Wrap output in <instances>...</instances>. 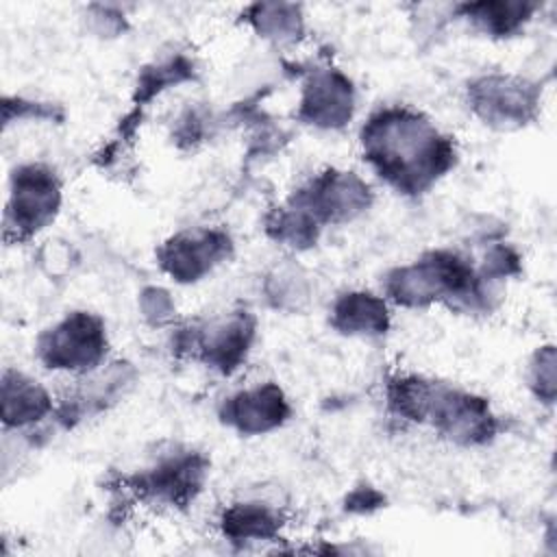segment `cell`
<instances>
[{
  "label": "cell",
  "instance_id": "obj_11",
  "mask_svg": "<svg viewBox=\"0 0 557 557\" xmlns=\"http://www.w3.org/2000/svg\"><path fill=\"white\" fill-rule=\"evenodd\" d=\"M355 113V85L337 67H311L300 87L296 117L302 124L335 131L346 126Z\"/></svg>",
  "mask_w": 557,
  "mask_h": 557
},
{
  "label": "cell",
  "instance_id": "obj_13",
  "mask_svg": "<svg viewBox=\"0 0 557 557\" xmlns=\"http://www.w3.org/2000/svg\"><path fill=\"white\" fill-rule=\"evenodd\" d=\"M329 322L339 335L346 337H379L389 331L392 318L383 296L350 289L335 298Z\"/></svg>",
  "mask_w": 557,
  "mask_h": 557
},
{
  "label": "cell",
  "instance_id": "obj_15",
  "mask_svg": "<svg viewBox=\"0 0 557 557\" xmlns=\"http://www.w3.org/2000/svg\"><path fill=\"white\" fill-rule=\"evenodd\" d=\"M540 9L537 2L520 0H494V2H463L450 9V15L468 22L474 30L494 37L507 39L518 35Z\"/></svg>",
  "mask_w": 557,
  "mask_h": 557
},
{
  "label": "cell",
  "instance_id": "obj_12",
  "mask_svg": "<svg viewBox=\"0 0 557 557\" xmlns=\"http://www.w3.org/2000/svg\"><path fill=\"white\" fill-rule=\"evenodd\" d=\"M292 416V405L278 383L265 381L248 389H239L224 398L218 418L224 426L239 435H263L283 426Z\"/></svg>",
  "mask_w": 557,
  "mask_h": 557
},
{
  "label": "cell",
  "instance_id": "obj_18",
  "mask_svg": "<svg viewBox=\"0 0 557 557\" xmlns=\"http://www.w3.org/2000/svg\"><path fill=\"white\" fill-rule=\"evenodd\" d=\"M196 78V63L185 54H172L163 61H154L139 72L137 87H135V107L141 109L144 102L152 100L161 91Z\"/></svg>",
  "mask_w": 557,
  "mask_h": 557
},
{
  "label": "cell",
  "instance_id": "obj_14",
  "mask_svg": "<svg viewBox=\"0 0 557 557\" xmlns=\"http://www.w3.org/2000/svg\"><path fill=\"white\" fill-rule=\"evenodd\" d=\"M0 387L4 429H28L54 413V403L48 389L20 370L7 368Z\"/></svg>",
  "mask_w": 557,
  "mask_h": 557
},
{
  "label": "cell",
  "instance_id": "obj_22",
  "mask_svg": "<svg viewBox=\"0 0 557 557\" xmlns=\"http://www.w3.org/2000/svg\"><path fill=\"white\" fill-rule=\"evenodd\" d=\"M207 122L209 115L200 109H187L178 120H176V131H174V139L181 146H196L198 141H202V137L207 135Z\"/></svg>",
  "mask_w": 557,
  "mask_h": 557
},
{
  "label": "cell",
  "instance_id": "obj_24",
  "mask_svg": "<svg viewBox=\"0 0 557 557\" xmlns=\"http://www.w3.org/2000/svg\"><path fill=\"white\" fill-rule=\"evenodd\" d=\"M383 494H379L374 487H357L346 498V509L352 513H370L383 507Z\"/></svg>",
  "mask_w": 557,
  "mask_h": 557
},
{
  "label": "cell",
  "instance_id": "obj_23",
  "mask_svg": "<svg viewBox=\"0 0 557 557\" xmlns=\"http://www.w3.org/2000/svg\"><path fill=\"white\" fill-rule=\"evenodd\" d=\"M141 309H144V315L150 318L152 322L165 320L172 311V302L168 298V292H163L159 287H148L141 294Z\"/></svg>",
  "mask_w": 557,
  "mask_h": 557
},
{
  "label": "cell",
  "instance_id": "obj_6",
  "mask_svg": "<svg viewBox=\"0 0 557 557\" xmlns=\"http://www.w3.org/2000/svg\"><path fill=\"white\" fill-rule=\"evenodd\" d=\"M109 350L107 324L98 313L70 311L65 318L39 333L35 352L48 370L91 374Z\"/></svg>",
  "mask_w": 557,
  "mask_h": 557
},
{
  "label": "cell",
  "instance_id": "obj_19",
  "mask_svg": "<svg viewBox=\"0 0 557 557\" xmlns=\"http://www.w3.org/2000/svg\"><path fill=\"white\" fill-rule=\"evenodd\" d=\"M265 233L281 246L294 248V250H307L315 246L322 228L313 224L305 213L289 207L287 202L281 207H274L265 220Z\"/></svg>",
  "mask_w": 557,
  "mask_h": 557
},
{
  "label": "cell",
  "instance_id": "obj_1",
  "mask_svg": "<svg viewBox=\"0 0 557 557\" xmlns=\"http://www.w3.org/2000/svg\"><path fill=\"white\" fill-rule=\"evenodd\" d=\"M361 157L394 191L418 198L455 165L457 146L431 117L407 104H385L359 131Z\"/></svg>",
  "mask_w": 557,
  "mask_h": 557
},
{
  "label": "cell",
  "instance_id": "obj_10",
  "mask_svg": "<svg viewBox=\"0 0 557 557\" xmlns=\"http://www.w3.org/2000/svg\"><path fill=\"white\" fill-rule=\"evenodd\" d=\"M233 255V239L222 228H187L157 248L159 268L176 283L191 285Z\"/></svg>",
  "mask_w": 557,
  "mask_h": 557
},
{
  "label": "cell",
  "instance_id": "obj_8",
  "mask_svg": "<svg viewBox=\"0 0 557 557\" xmlns=\"http://www.w3.org/2000/svg\"><path fill=\"white\" fill-rule=\"evenodd\" d=\"M374 200L372 187L355 172L326 168L294 189L285 200L320 228L359 218Z\"/></svg>",
  "mask_w": 557,
  "mask_h": 557
},
{
  "label": "cell",
  "instance_id": "obj_16",
  "mask_svg": "<svg viewBox=\"0 0 557 557\" xmlns=\"http://www.w3.org/2000/svg\"><path fill=\"white\" fill-rule=\"evenodd\" d=\"M281 527V511L263 500L231 503L220 516L222 535L235 544L274 540L278 537Z\"/></svg>",
  "mask_w": 557,
  "mask_h": 557
},
{
  "label": "cell",
  "instance_id": "obj_20",
  "mask_svg": "<svg viewBox=\"0 0 557 557\" xmlns=\"http://www.w3.org/2000/svg\"><path fill=\"white\" fill-rule=\"evenodd\" d=\"M529 389L533 396L544 403L553 405L555 403V346L546 344L537 348L529 361Z\"/></svg>",
  "mask_w": 557,
  "mask_h": 557
},
{
  "label": "cell",
  "instance_id": "obj_21",
  "mask_svg": "<svg viewBox=\"0 0 557 557\" xmlns=\"http://www.w3.org/2000/svg\"><path fill=\"white\" fill-rule=\"evenodd\" d=\"M4 124H11L13 120H61L63 113L59 107L50 102H33L26 98H4Z\"/></svg>",
  "mask_w": 557,
  "mask_h": 557
},
{
  "label": "cell",
  "instance_id": "obj_17",
  "mask_svg": "<svg viewBox=\"0 0 557 557\" xmlns=\"http://www.w3.org/2000/svg\"><path fill=\"white\" fill-rule=\"evenodd\" d=\"M244 22L255 28L259 37L285 44L298 41L305 33V17L298 4L285 2H257L244 9Z\"/></svg>",
  "mask_w": 557,
  "mask_h": 557
},
{
  "label": "cell",
  "instance_id": "obj_3",
  "mask_svg": "<svg viewBox=\"0 0 557 557\" xmlns=\"http://www.w3.org/2000/svg\"><path fill=\"white\" fill-rule=\"evenodd\" d=\"M385 400L394 418L429 424L457 446L490 444L500 431L487 398L422 374L389 376Z\"/></svg>",
  "mask_w": 557,
  "mask_h": 557
},
{
  "label": "cell",
  "instance_id": "obj_9",
  "mask_svg": "<svg viewBox=\"0 0 557 557\" xmlns=\"http://www.w3.org/2000/svg\"><path fill=\"white\" fill-rule=\"evenodd\" d=\"M209 474V459L191 448H170L150 466L128 476L133 494L152 505L185 509L202 492Z\"/></svg>",
  "mask_w": 557,
  "mask_h": 557
},
{
  "label": "cell",
  "instance_id": "obj_2",
  "mask_svg": "<svg viewBox=\"0 0 557 557\" xmlns=\"http://www.w3.org/2000/svg\"><path fill=\"white\" fill-rule=\"evenodd\" d=\"M385 296L405 309L444 305L453 313H490L496 307L498 283L487 278L472 259L450 248L422 252L392 268L383 278Z\"/></svg>",
  "mask_w": 557,
  "mask_h": 557
},
{
  "label": "cell",
  "instance_id": "obj_5",
  "mask_svg": "<svg viewBox=\"0 0 557 557\" xmlns=\"http://www.w3.org/2000/svg\"><path fill=\"white\" fill-rule=\"evenodd\" d=\"M61 178L46 163L15 165L4 207V242L24 244L54 222L61 209Z\"/></svg>",
  "mask_w": 557,
  "mask_h": 557
},
{
  "label": "cell",
  "instance_id": "obj_4",
  "mask_svg": "<svg viewBox=\"0 0 557 557\" xmlns=\"http://www.w3.org/2000/svg\"><path fill=\"white\" fill-rule=\"evenodd\" d=\"M257 337V320L248 309H235L176 331L172 350L228 376L246 361Z\"/></svg>",
  "mask_w": 557,
  "mask_h": 557
},
{
  "label": "cell",
  "instance_id": "obj_7",
  "mask_svg": "<svg viewBox=\"0 0 557 557\" xmlns=\"http://www.w3.org/2000/svg\"><path fill=\"white\" fill-rule=\"evenodd\" d=\"M466 102L485 126L518 131L537 117L542 87L518 74L490 72L468 81Z\"/></svg>",
  "mask_w": 557,
  "mask_h": 557
}]
</instances>
